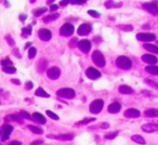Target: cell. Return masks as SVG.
I'll use <instances>...</instances> for the list:
<instances>
[{
	"label": "cell",
	"mask_w": 158,
	"mask_h": 145,
	"mask_svg": "<svg viewBox=\"0 0 158 145\" xmlns=\"http://www.w3.org/2000/svg\"><path fill=\"white\" fill-rule=\"evenodd\" d=\"M92 61H93V63L97 66H99V67H104L106 63L105 57L102 54L101 51H99V50H95L94 52L92 53Z\"/></svg>",
	"instance_id": "1"
},
{
	"label": "cell",
	"mask_w": 158,
	"mask_h": 145,
	"mask_svg": "<svg viewBox=\"0 0 158 145\" xmlns=\"http://www.w3.org/2000/svg\"><path fill=\"white\" fill-rule=\"evenodd\" d=\"M47 115H48L51 119H53V120H59V116H57L55 113L51 112V110H47Z\"/></svg>",
	"instance_id": "34"
},
{
	"label": "cell",
	"mask_w": 158,
	"mask_h": 145,
	"mask_svg": "<svg viewBox=\"0 0 158 145\" xmlns=\"http://www.w3.org/2000/svg\"><path fill=\"white\" fill-rule=\"evenodd\" d=\"M6 40H7V42H8V44H9L11 47L15 46V41H14L13 38H12L10 35H7V36H6Z\"/></svg>",
	"instance_id": "38"
},
{
	"label": "cell",
	"mask_w": 158,
	"mask_h": 145,
	"mask_svg": "<svg viewBox=\"0 0 158 145\" xmlns=\"http://www.w3.org/2000/svg\"><path fill=\"white\" fill-rule=\"evenodd\" d=\"M136 38L140 41H144V42H148V41H154L156 39V35L155 34H149V33H139L136 35Z\"/></svg>",
	"instance_id": "6"
},
{
	"label": "cell",
	"mask_w": 158,
	"mask_h": 145,
	"mask_svg": "<svg viewBox=\"0 0 158 145\" xmlns=\"http://www.w3.org/2000/svg\"><path fill=\"white\" fill-rule=\"evenodd\" d=\"M110 127V123H107V122H103L101 125V128H108Z\"/></svg>",
	"instance_id": "52"
},
{
	"label": "cell",
	"mask_w": 158,
	"mask_h": 145,
	"mask_svg": "<svg viewBox=\"0 0 158 145\" xmlns=\"http://www.w3.org/2000/svg\"><path fill=\"white\" fill-rule=\"evenodd\" d=\"M69 2L73 3V5H84L86 1L85 0H70Z\"/></svg>",
	"instance_id": "43"
},
{
	"label": "cell",
	"mask_w": 158,
	"mask_h": 145,
	"mask_svg": "<svg viewBox=\"0 0 158 145\" xmlns=\"http://www.w3.org/2000/svg\"><path fill=\"white\" fill-rule=\"evenodd\" d=\"M88 14H89V15H91V16H93V18H100V13L95 11V10H89Z\"/></svg>",
	"instance_id": "40"
},
{
	"label": "cell",
	"mask_w": 158,
	"mask_h": 145,
	"mask_svg": "<svg viewBox=\"0 0 158 145\" xmlns=\"http://www.w3.org/2000/svg\"><path fill=\"white\" fill-rule=\"evenodd\" d=\"M35 95L40 97H50V95H49L42 88H38L37 90H36V92H35Z\"/></svg>",
	"instance_id": "27"
},
{
	"label": "cell",
	"mask_w": 158,
	"mask_h": 145,
	"mask_svg": "<svg viewBox=\"0 0 158 145\" xmlns=\"http://www.w3.org/2000/svg\"><path fill=\"white\" fill-rule=\"evenodd\" d=\"M145 70H146L147 72H149V74H152V75H158V66L156 65H148L145 67Z\"/></svg>",
	"instance_id": "23"
},
{
	"label": "cell",
	"mask_w": 158,
	"mask_h": 145,
	"mask_svg": "<svg viewBox=\"0 0 158 145\" xmlns=\"http://www.w3.org/2000/svg\"><path fill=\"white\" fill-rule=\"evenodd\" d=\"M86 75L89 79L94 80V79H98V78L101 77V72H100L98 69H95V68L89 67V68H87V70H86Z\"/></svg>",
	"instance_id": "8"
},
{
	"label": "cell",
	"mask_w": 158,
	"mask_h": 145,
	"mask_svg": "<svg viewBox=\"0 0 158 145\" xmlns=\"http://www.w3.org/2000/svg\"><path fill=\"white\" fill-rule=\"evenodd\" d=\"M68 3H69V1H67V0H62L61 2H60V6H61V7H65Z\"/></svg>",
	"instance_id": "48"
},
{
	"label": "cell",
	"mask_w": 158,
	"mask_h": 145,
	"mask_svg": "<svg viewBox=\"0 0 158 145\" xmlns=\"http://www.w3.org/2000/svg\"><path fill=\"white\" fill-rule=\"evenodd\" d=\"M36 53H37V50H36V48H29V51H28L29 59H34V57L36 56Z\"/></svg>",
	"instance_id": "36"
},
{
	"label": "cell",
	"mask_w": 158,
	"mask_h": 145,
	"mask_svg": "<svg viewBox=\"0 0 158 145\" xmlns=\"http://www.w3.org/2000/svg\"><path fill=\"white\" fill-rule=\"evenodd\" d=\"M60 75H61V70H60L59 67H55V66H53V67L49 68L48 70H47V76H48L50 79H57V78L60 77Z\"/></svg>",
	"instance_id": "7"
},
{
	"label": "cell",
	"mask_w": 158,
	"mask_h": 145,
	"mask_svg": "<svg viewBox=\"0 0 158 145\" xmlns=\"http://www.w3.org/2000/svg\"><path fill=\"white\" fill-rule=\"evenodd\" d=\"M13 54L15 55L16 57H19V59H21V57H22V55H21L20 51H19V49H14V50H13Z\"/></svg>",
	"instance_id": "47"
},
{
	"label": "cell",
	"mask_w": 158,
	"mask_h": 145,
	"mask_svg": "<svg viewBox=\"0 0 158 145\" xmlns=\"http://www.w3.org/2000/svg\"><path fill=\"white\" fill-rule=\"evenodd\" d=\"M144 48H145V50L149 51V52H152L153 54H158V47L157 46H154V44H145Z\"/></svg>",
	"instance_id": "21"
},
{
	"label": "cell",
	"mask_w": 158,
	"mask_h": 145,
	"mask_svg": "<svg viewBox=\"0 0 158 145\" xmlns=\"http://www.w3.org/2000/svg\"><path fill=\"white\" fill-rule=\"evenodd\" d=\"M91 31H92V27H91V25L85 23V24H81L80 26H79L77 33H78L79 36H87L88 34L91 33Z\"/></svg>",
	"instance_id": "9"
},
{
	"label": "cell",
	"mask_w": 158,
	"mask_h": 145,
	"mask_svg": "<svg viewBox=\"0 0 158 145\" xmlns=\"http://www.w3.org/2000/svg\"><path fill=\"white\" fill-rule=\"evenodd\" d=\"M42 141L41 140H38V141H35V142L31 143V145H37V144H41Z\"/></svg>",
	"instance_id": "53"
},
{
	"label": "cell",
	"mask_w": 158,
	"mask_h": 145,
	"mask_svg": "<svg viewBox=\"0 0 158 145\" xmlns=\"http://www.w3.org/2000/svg\"><path fill=\"white\" fill-rule=\"evenodd\" d=\"M46 11H47L46 8H38V9L34 10L33 13H34V15H35V16H40V15H42V14H44Z\"/></svg>",
	"instance_id": "30"
},
{
	"label": "cell",
	"mask_w": 158,
	"mask_h": 145,
	"mask_svg": "<svg viewBox=\"0 0 158 145\" xmlns=\"http://www.w3.org/2000/svg\"><path fill=\"white\" fill-rule=\"evenodd\" d=\"M104 106V101L103 100H95L90 104V112L92 114H99Z\"/></svg>",
	"instance_id": "4"
},
{
	"label": "cell",
	"mask_w": 158,
	"mask_h": 145,
	"mask_svg": "<svg viewBox=\"0 0 158 145\" xmlns=\"http://www.w3.org/2000/svg\"><path fill=\"white\" fill-rule=\"evenodd\" d=\"M116 65L121 69H129L132 65V62L127 56H118L116 60Z\"/></svg>",
	"instance_id": "2"
},
{
	"label": "cell",
	"mask_w": 158,
	"mask_h": 145,
	"mask_svg": "<svg viewBox=\"0 0 158 145\" xmlns=\"http://www.w3.org/2000/svg\"><path fill=\"white\" fill-rule=\"evenodd\" d=\"M77 44H78V39H77L76 37L73 38V39L69 41V47H70V48H74V47H76Z\"/></svg>",
	"instance_id": "42"
},
{
	"label": "cell",
	"mask_w": 158,
	"mask_h": 145,
	"mask_svg": "<svg viewBox=\"0 0 158 145\" xmlns=\"http://www.w3.org/2000/svg\"><path fill=\"white\" fill-rule=\"evenodd\" d=\"M10 119H12V120H15V121H19V122H22V117H21V115H18V114H14V115H10L9 116Z\"/></svg>",
	"instance_id": "33"
},
{
	"label": "cell",
	"mask_w": 158,
	"mask_h": 145,
	"mask_svg": "<svg viewBox=\"0 0 158 145\" xmlns=\"http://www.w3.org/2000/svg\"><path fill=\"white\" fill-rule=\"evenodd\" d=\"M144 116L149 117V118L158 117V110H156V108H149V110H146L144 112Z\"/></svg>",
	"instance_id": "20"
},
{
	"label": "cell",
	"mask_w": 158,
	"mask_h": 145,
	"mask_svg": "<svg viewBox=\"0 0 158 145\" xmlns=\"http://www.w3.org/2000/svg\"><path fill=\"white\" fill-rule=\"evenodd\" d=\"M143 8H144L146 11H148L151 14H153V15H157L158 14V7H156V6L154 5V2L144 3V5H143Z\"/></svg>",
	"instance_id": "14"
},
{
	"label": "cell",
	"mask_w": 158,
	"mask_h": 145,
	"mask_svg": "<svg viewBox=\"0 0 158 145\" xmlns=\"http://www.w3.org/2000/svg\"><path fill=\"white\" fill-rule=\"evenodd\" d=\"M0 134H1V132H0Z\"/></svg>",
	"instance_id": "57"
},
{
	"label": "cell",
	"mask_w": 158,
	"mask_h": 145,
	"mask_svg": "<svg viewBox=\"0 0 158 145\" xmlns=\"http://www.w3.org/2000/svg\"><path fill=\"white\" fill-rule=\"evenodd\" d=\"M120 110H121V105L119 103H117V102L112 103L107 108V110L110 113V114H117L118 112H120Z\"/></svg>",
	"instance_id": "17"
},
{
	"label": "cell",
	"mask_w": 158,
	"mask_h": 145,
	"mask_svg": "<svg viewBox=\"0 0 158 145\" xmlns=\"http://www.w3.org/2000/svg\"><path fill=\"white\" fill-rule=\"evenodd\" d=\"M123 6V3L119 2H115V1H106L105 2V7L106 8H114V7H121Z\"/></svg>",
	"instance_id": "29"
},
{
	"label": "cell",
	"mask_w": 158,
	"mask_h": 145,
	"mask_svg": "<svg viewBox=\"0 0 158 145\" xmlns=\"http://www.w3.org/2000/svg\"><path fill=\"white\" fill-rule=\"evenodd\" d=\"M26 18H27V16L25 15V14H21V15H20V19H21V21H22V22H24V21L26 20Z\"/></svg>",
	"instance_id": "51"
},
{
	"label": "cell",
	"mask_w": 158,
	"mask_h": 145,
	"mask_svg": "<svg viewBox=\"0 0 158 145\" xmlns=\"http://www.w3.org/2000/svg\"><path fill=\"white\" fill-rule=\"evenodd\" d=\"M13 131V127L11 125H5L3 126L2 132H1V141H7L10 134Z\"/></svg>",
	"instance_id": "11"
},
{
	"label": "cell",
	"mask_w": 158,
	"mask_h": 145,
	"mask_svg": "<svg viewBox=\"0 0 158 145\" xmlns=\"http://www.w3.org/2000/svg\"><path fill=\"white\" fill-rule=\"evenodd\" d=\"M31 42H27V44H25V49L29 48V47H31Z\"/></svg>",
	"instance_id": "55"
},
{
	"label": "cell",
	"mask_w": 158,
	"mask_h": 145,
	"mask_svg": "<svg viewBox=\"0 0 158 145\" xmlns=\"http://www.w3.org/2000/svg\"><path fill=\"white\" fill-rule=\"evenodd\" d=\"M77 46H78V48L80 49V50H81L84 53H88L89 51L91 50V42L89 41V40H87V39L80 40Z\"/></svg>",
	"instance_id": "10"
},
{
	"label": "cell",
	"mask_w": 158,
	"mask_h": 145,
	"mask_svg": "<svg viewBox=\"0 0 158 145\" xmlns=\"http://www.w3.org/2000/svg\"><path fill=\"white\" fill-rule=\"evenodd\" d=\"M1 65H2L3 67H7V66H12V61H11V60H3V61H1Z\"/></svg>",
	"instance_id": "41"
},
{
	"label": "cell",
	"mask_w": 158,
	"mask_h": 145,
	"mask_svg": "<svg viewBox=\"0 0 158 145\" xmlns=\"http://www.w3.org/2000/svg\"><path fill=\"white\" fill-rule=\"evenodd\" d=\"M9 145H22V143L19 142V141H11Z\"/></svg>",
	"instance_id": "49"
},
{
	"label": "cell",
	"mask_w": 158,
	"mask_h": 145,
	"mask_svg": "<svg viewBox=\"0 0 158 145\" xmlns=\"http://www.w3.org/2000/svg\"><path fill=\"white\" fill-rule=\"evenodd\" d=\"M12 82H13V84H15V85H21L20 80H18V79H12Z\"/></svg>",
	"instance_id": "54"
},
{
	"label": "cell",
	"mask_w": 158,
	"mask_h": 145,
	"mask_svg": "<svg viewBox=\"0 0 158 145\" xmlns=\"http://www.w3.org/2000/svg\"><path fill=\"white\" fill-rule=\"evenodd\" d=\"M59 13H52L50 14V15L46 16V18L44 19V23H49V22H52V21L56 20V19H59Z\"/></svg>",
	"instance_id": "25"
},
{
	"label": "cell",
	"mask_w": 158,
	"mask_h": 145,
	"mask_svg": "<svg viewBox=\"0 0 158 145\" xmlns=\"http://www.w3.org/2000/svg\"><path fill=\"white\" fill-rule=\"evenodd\" d=\"M118 135V131H114L113 133H108V134H106L105 135V139H110V140H113V139H115L116 136Z\"/></svg>",
	"instance_id": "39"
},
{
	"label": "cell",
	"mask_w": 158,
	"mask_h": 145,
	"mask_svg": "<svg viewBox=\"0 0 158 145\" xmlns=\"http://www.w3.org/2000/svg\"><path fill=\"white\" fill-rule=\"evenodd\" d=\"M119 92H120L121 94H131L134 91L131 87L127 86V85H123V86L119 87Z\"/></svg>",
	"instance_id": "19"
},
{
	"label": "cell",
	"mask_w": 158,
	"mask_h": 145,
	"mask_svg": "<svg viewBox=\"0 0 158 145\" xmlns=\"http://www.w3.org/2000/svg\"><path fill=\"white\" fill-rule=\"evenodd\" d=\"M33 87H34V85H33V82H31V81H27L26 84H25V88H26L27 90H31V89H33Z\"/></svg>",
	"instance_id": "46"
},
{
	"label": "cell",
	"mask_w": 158,
	"mask_h": 145,
	"mask_svg": "<svg viewBox=\"0 0 158 145\" xmlns=\"http://www.w3.org/2000/svg\"><path fill=\"white\" fill-rule=\"evenodd\" d=\"M33 118L35 119L36 121H38L39 123H42V125H44V123H46V121H47L46 118H44V116L40 114V113H34Z\"/></svg>",
	"instance_id": "22"
},
{
	"label": "cell",
	"mask_w": 158,
	"mask_h": 145,
	"mask_svg": "<svg viewBox=\"0 0 158 145\" xmlns=\"http://www.w3.org/2000/svg\"><path fill=\"white\" fill-rule=\"evenodd\" d=\"M74 26L69 23H65L63 26L60 28V34L64 37H68V36H72L74 34Z\"/></svg>",
	"instance_id": "5"
},
{
	"label": "cell",
	"mask_w": 158,
	"mask_h": 145,
	"mask_svg": "<svg viewBox=\"0 0 158 145\" xmlns=\"http://www.w3.org/2000/svg\"><path fill=\"white\" fill-rule=\"evenodd\" d=\"M142 130L144 132H147V133H152V132H155L158 130V125L156 123H146V125H143Z\"/></svg>",
	"instance_id": "16"
},
{
	"label": "cell",
	"mask_w": 158,
	"mask_h": 145,
	"mask_svg": "<svg viewBox=\"0 0 158 145\" xmlns=\"http://www.w3.org/2000/svg\"><path fill=\"white\" fill-rule=\"evenodd\" d=\"M142 61L144 62V63L149 64V65H155L158 62V60H157V57L152 54H144L142 56Z\"/></svg>",
	"instance_id": "15"
},
{
	"label": "cell",
	"mask_w": 158,
	"mask_h": 145,
	"mask_svg": "<svg viewBox=\"0 0 158 145\" xmlns=\"http://www.w3.org/2000/svg\"><path fill=\"white\" fill-rule=\"evenodd\" d=\"M28 129L31 130V131H33L34 133H36V134H42L44 133V130L41 129V128H39V127H36V126H28Z\"/></svg>",
	"instance_id": "28"
},
{
	"label": "cell",
	"mask_w": 158,
	"mask_h": 145,
	"mask_svg": "<svg viewBox=\"0 0 158 145\" xmlns=\"http://www.w3.org/2000/svg\"><path fill=\"white\" fill-rule=\"evenodd\" d=\"M145 82H146V84L148 85V86L153 87V88H155V89H157V90H158V84H157V82L152 81L151 79H145Z\"/></svg>",
	"instance_id": "37"
},
{
	"label": "cell",
	"mask_w": 158,
	"mask_h": 145,
	"mask_svg": "<svg viewBox=\"0 0 158 145\" xmlns=\"http://www.w3.org/2000/svg\"><path fill=\"white\" fill-rule=\"evenodd\" d=\"M38 36H39L40 39L44 40V41H49V40L51 39V37H52V34H51V31H48V29L42 28L38 31Z\"/></svg>",
	"instance_id": "12"
},
{
	"label": "cell",
	"mask_w": 158,
	"mask_h": 145,
	"mask_svg": "<svg viewBox=\"0 0 158 145\" xmlns=\"http://www.w3.org/2000/svg\"><path fill=\"white\" fill-rule=\"evenodd\" d=\"M157 44H158V41H157Z\"/></svg>",
	"instance_id": "56"
},
{
	"label": "cell",
	"mask_w": 158,
	"mask_h": 145,
	"mask_svg": "<svg viewBox=\"0 0 158 145\" xmlns=\"http://www.w3.org/2000/svg\"><path fill=\"white\" fill-rule=\"evenodd\" d=\"M56 94L59 95L60 97H64V99H74L76 93L70 88H63V89L57 90Z\"/></svg>",
	"instance_id": "3"
},
{
	"label": "cell",
	"mask_w": 158,
	"mask_h": 145,
	"mask_svg": "<svg viewBox=\"0 0 158 145\" xmlns=\"http://www.w3.org/2000/svg\"><path fill=\"white\" fill-rule=\"evenodd\" d=\"M118 28L123 29V31H131L132 29H133V27H132L131 25H119Z\"/></svg>",
	"instance_id": "35"
},
{
	"label": "cell",
	"mask_w": 158,
	"mask_h": 145,
	"mask_svg": "<svg viewBox=\"0 0 158 145\" xmlns=\"http://www.w3.org/2000/svg\"><path fill=\"white\" fill-rule=\"evenodd\" d=\"M140 116V110H135V108H129L125 112V117H127V118H139Z\"/></svg>",
	"instance_id": "13"
},
{
	"label": "cell",
	"mask_w": 158,
	"mask_h": 145,
	"mask_svg": "<svg viewBox=\"0 0 158 145\" xmlns=\"http://www.w3.org/2000/svg\"><path fill=\"white\" fill-rule=\"evenodd\" d=\"M31 26L29 25V26L27 27H24V28L22 29V36L23 37H26V36L31 35Z\"/></svg>",
	"instance_id": "31"
},
{
	"label": "cell",
	"mask_w": 158,
	"mask_h": 145,
	"mask_svg": "<svg viewBox=\"0 0 158 145\" xmlns=\"http://www.w3.org/2000/svg\"><path fill=\"white\" fill-rule=\"evenodd\" d=\"M94 120H95V118H86V119H84V120H81L80 122H78V123H81V125H85V123L92 122V121H94Z\"/></svg>",
	"instance_id": "45"
},
{
	"label": "cell",
	"mask_w": 158,
	"mask_h": 145,
	"mask_svg": "<svg viewBox=\"0 0 158 145\" xmlns=\"http://www.w3.org/2000/svg\"><path fill=\"white\" fill-rule=\"evenodd\" d=\"M131 139H132V141H134L135 143H138V144H142V145H144L145 143V140L142 138L141 135H139V134H135V135H132L131 136Z\"/></svg>",
	"instance_id": "26"
},
{
	"label": "cell",
	"mask_w": 158,
	"mask_h": 145,
	"mask_svg": "<svg viewBox=\"0 0 158 145\" xmlns=\"http://www.w3.org/2000/svg\"><path fill=\"white\" fill-rule=\"evenodd\" d=\"M57 8H59V7H57L56 5H52V6L50 7V10H51V11H56Z\"/></svg>",
	"instance_id": "50"
},
{
	"label": "cell",
	"mask_w": 158,
	"mask_h": 145,
	"mask_svg": "<svg viewBox=\"0 0 158 145\" xmlns=\"http://www.w3.org/2000/svg\"><path fill=\"white\" fill-rule=\"evenodd\" d=\"M47 65H48V63H47V60L41 59V60H40V61H39V63L37 64V68H38V70H39L40 72H42L44 69H46Z\"/></svg>",
	"instance_id": "24"
},
{
	"label": "cell",
	"mask_w": 158,
	"mask_h": 145,
	"mask_svg": "<svg viewBox=\"0 0 158 145\" xmlns=\"http://www.w3.org/2000/svg\"><path fill=\"white\" fill-rule=\"evenodd\" d=\"M50 139H57V140H62V141H69L74 139V135L70 133L68 134H61V135H48Z\"/></svg>",
	"instance_id": "18"
},
{
	"label": "cell",
	"mask_w": 158,
	"mask_h": 145,
	"mask_svg": "<svg viewBox=\"0 0 158 145\" xmlns=\"http://www.w3.org/2000/svg\"><path fill=\"white\" fill-rule=\"evenodd\" d=\"M20 115H21V117H24V118H26V119H31V116L27 112H25V110H22Z\"/></svg>",
	"instance_id": "44"
},
{
	"label": "cell",
	"mask_w": 158,
	"mask_h": 145,
	"mask_svg": "<svg viewBox=\"0 0 158 145\" xmlns=\"http://www.w3.org/2000/svg\"><path fill=\"white\" fill-rule=\"evenodd\" d=\"M3 72L7 74H14L16 72V68L13 66H7V67H3Z\"/></svg>",
	"instance_id": "32"
}]
</instances>
